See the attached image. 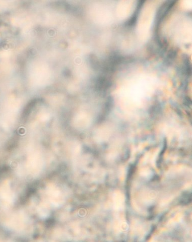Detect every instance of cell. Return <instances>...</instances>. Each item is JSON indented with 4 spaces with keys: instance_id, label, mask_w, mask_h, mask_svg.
Listing matches in <instances>:
<instances>
[]
</instances>
